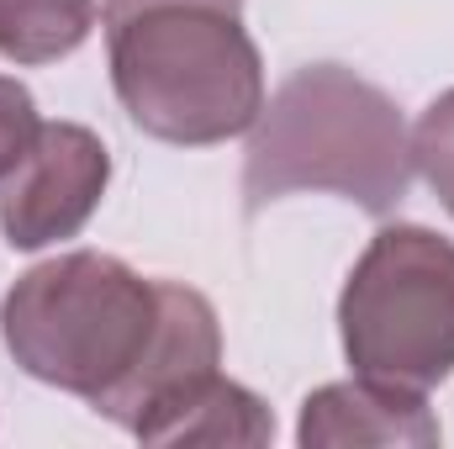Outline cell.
<instances>
[{
	"label": "cell",
	"mask_w": 454,
	"mask_h": 449,
	"mask_svg": "<svg viewBox=\"0 0 454 449\" xmlns=\"http://www.w3.org/2000/svg\"><path fill=\"white\" fill-rule=\"evenodd\" d=\"M106 59L121 112L148 138L207 148L264 112V59L238 0H106Z\"/></svg>",
	"instance_id": "6da1fadb"
},
{
	"label": "cell",
	"mask_w": 454,
	"mask_h": 449,
	"mask_svg": "<svg viewBox=\"0 0 454 449\" xmlns=\"http://www.w3.org/2000/svg\"><path fill=\"white\" fill-rule=\"evenodd\" d=\"M412 185V132L402 106L343 64L296 69L248 127L243 196L248 212L270 201L328 191L370 217H386L407 201Z\"/></svg>",
	"instance_id": "7a4b0ae2"
},
{
	"label": "cell",
	"mask_w": 454,
	"mask_h": 449,
	"mask_svg": "<svg viewBox=\"0 0 454 449\" xmlns=\"http://www.w3.org/2000/svg\"><path fill=\"white\" fill-rule=\"evenodd\" d=\"M164 286L137 275L127 259L74 248L32 264L0 302V338L11 359L96 413L132 381L159 334Z\"/></svg>",
	"instance_id": "3957f363"
},
{
	"label": "cell",
	"mask_w": 454,
	"mask_h": 449,
	"mask_svg": "<svg viewBox=\"0 0 454 449\" xmlns=\"http://www.w3.org/2000/svg\"><path fill=\"white\" fill-rule=\"evenodd\" d=\"M354 375L428 391L454 375V243L434 227H380L339 296Z\"/></svg>",
	"instance_id": "277c9868"
},
{
	"label": "cell",
	"mask_w": 454,
	"mask_h": 449,
	"mask_svg": "<svg viewBox=\"0 0 454 449\" xmlns=\"http://www.w3.org/2000/svg\"><path fill=\"white\" fill-rule=\"evenodd\" d=\"M112 185L106 143L80 122H43L27 154L0 175V232L11 248H48L96 217Z\"/></svg>",
	"instance_id": "5b68a950"
},
{
	"label": "cell",
	"mask_w": 454,
	"mask_h": 449,
	"mask_svg": "<svg viewBox=\"0 0 454 449\" xmlns=\"http://www.w3.org/2000/svg\"><path fill=\"white\" fill-rule=\"evenodd\" d=\"M164 286V312H159V334L148 343L143 365L132 370V381L101 407V418H112L116 429L137 434L169 397H180L185 386H196L201 375H212L223 365V328H217V307L180 286V280H159Z\"/></svg>",
	"instance_id": "8992f818"
},
{
	"label": "cell",
	"mask_w": 454,
	"mask_h": 449,
	"mask_svg": "<svg viewBox=\"0 0 454 449\" xmlns=\"http://www.w3.org/2000/svg\"><path fill=\"white\" fill-rule=\"evenodd\" d=\"M296 445L301 449H434L439 445V418L428 413L423 391L407 386H386L370 375L317 386L301 402V423H296Z\"/></svg>",
	"instance_id": "52a82bcc"
},
{
	"label": "cell",
	"mask_w": 454,
	"mask_h": 449,
	"mask_svg": "<svg viewBox=\"0 0 454 449\" xmlns=\"http://www.w3.org/2000/svg\"><path fill=\"white\" fill-rule=\"evenodd\" d=\"M137 439L143 445H270L275 418L248 386L212 370L196 386H185L180 397H169L137 429Z\"/></svg>",
	"instance_id": "ba28073f"
},
{
	"label": "cell",
	"mask_w": 454,
	"mask_h": 449,
	"mask_svg": "<svg viewBox=\"0 0 454 449\" xmlns=\"http://www.w3.org/2000/svg\"><path fill=\"white\" fill-rule=\"evenodd\" d=\"M96 32V0H0V59L59 64Z\"/></svg>",
	"instance_id": "9c48e42d"
},
{
	"label": "cell",
	"mask_w": 454,
	"mask_h": 449,
	"mask_svg": "<svg viewBox=\"0 0 454 449\" xmlns=\"http://www.w3.org/2000/svg\"><path fill=\"white\" fill-rule=\"evenodd\" d=\"M412 169L454 217V91H444L412 127Z\"/></svg>",
	"instance_id": "30bf717a"
},
{
	"label": "cell",
	"mask_w": 454,
	"mask_h": 449,
	"mask_svg": "<svg viewBox=\"0 0 454 449\" xmlns=\"http://www.w3.org/2000/svg\"><path fill=\"white\" fill-rule=\"evenodd\" d=\"M37 101H32V91L21 85V80H11V75H0V175L27 154V143L37 138Z\"/></svg>",
	"instance_id": "8fae6325"
}]
</instances>
